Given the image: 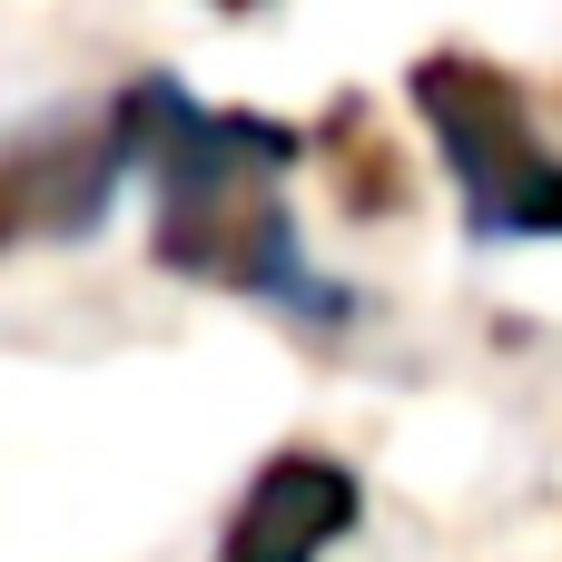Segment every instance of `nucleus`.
Masks as SVG:
<instances>
[{
  "label": "nucleus",
  "mask_w": 562,
  "mask_h": 562,
  "mask_svg": "<svg viewBox=\"0 0 562 562\" xmlns=\"http://www.w3.org/2000/svg\"><path fill=\"white\" fill-rule=\"evenodd\" d=\"M109 119H119L128 168H148V188H158V237L148 247H158L168 277H198V286H227V296L316 316V326L356 316V296L306 267L296 217H286V168L306 158V128L257 119V109H207L168 69L128 79L109 99Z\"/></svg>",
  "instance_id": "1"
},
{
  "label": "nucleus",
  "mask_w": 562,
  "mask_h": 562,
  "mask_svg": "<svg viewBox=\"0 0 562 562\" xmlns=\"http://www.w3.org/2000/svg\"><path fill=\"white\" fill-rule=\"evenodd\" d=\"M405 99L445 148V178L464 198L474 247L562 237V148L533 128V99L514 69H494L484 49H425L405 69Z\"/></svg>",
  "instance_id": "2"
},
{
  "label": "nucleus",
  "mask_w": 562,
  "mask_h": 562,
  "mask_svg": "<svg viewBox=\"0 0 562 562\" xmlns=\"http://www.w3.org/2000/svg\"><path fill=\"white\" fill-rule=\"evenodd\" d=\"M119 178H128L119 119H99V128L49 119V128L10 138V148H0V247H30V237H89V227L109 217Z\"/></svg>",
  "instance_id": "3"
},
{
  "label": "nucleus",
  "mask_w": 562,
  "mask_h": 562,
  "mask_svg": "<svg viewBox=\"0 0 562 562\" xmlns=\"http://www.w3.org/2000/svg\"><path fill=\"white\" fill-rule=\"evenodd\" d=\"M366 524V484L316 454V445H286L257 464V484L237 494L227 533H217V562H316L326 543H346Z\"/></svg>",
  "instance_id": "4"
},
{
  "label": "nucleus",
  "mask_w": 562,
  "mask_h": 562,
  "mask_svg": "<svg viewBox=\"0 0 562 562\" xmlns=\"http://www.w3.org/2000/svg\"><path fill=\"white\" fill-rule=\"evenodd\" d=\"M316 138H326V148H336V168H346V178H336L346 217H395V207H405V158L375 138V109H366L356 89L326 109V128H316Z\"/></svg>",
  "instance_id": "5"
},
{
  "label": "nucleus",
  "mask_w": 562,
  "mask_h": 562,
  "mask_svg": "<svg viewBox=\"0 0 562 562\" xmlns=\"http://www.w3.org/2000/svg\"><path fill=\"white\" fill-rule=\"evenodd\" d=\"M207 10H257V0H207Z\"/></svg>",
  "instance_id": "6"
}]
</instances>
